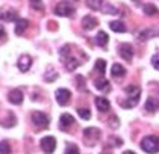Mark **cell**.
<instances>
[{
	"mask_svg": "<svg viewBox=\"0 0 159 154\" xmlns=\"http://www.w3.org/2000/svg\"><path fill=\"white\" fill-rule=\"evenodd\" d=\"M126 94L129 95L126 101H121V106L124 109H130V107H135L138 103H139V98H141V88L139 86H127L126 88Z\"/></svg>",
	"mask_w": 159,
	"mask_h": 154,
	"instance_id": "cell-2",
	"label": "cell"
},
{
	"mask_svg": "<svg viewBox=\"0 0 159 154\" xmlns=\"http://www.w3.org/2000/svg\"><path fill=\"white\" fill-rule=\"evenodd\" d=\"M27 26H29V21H27V20L18 18V20L15 21V33H17V35H21L26 29H27Z\"/></svg>",
	"mask_w": 159,
	"mask_h": 154,
	"instance_id": "cell-19",
	"label": "cell"
},
{
	"mask_svg": "<svg viewBox=\"0 0 159 154\" xmlns=\"http://www.w3.org/2000/svg\"><path fill=\"white\" fill-rule=\"evenodd\" d=\"M96 106L100 112H106V110H109L111 107V103L108 98H105V97H96Z\"/></svg>",
	"mask_w": 159,
	"mask_h": 154,
	"instance_id": "cell-17",
	"label": "cell"
},
{
	"mask_svg": "<svg viewBox=\"0 0 159 154\" xmlns=\"http://www.w3.org/2000/svg\"><path fill=\"white\" fill-rule=\"evenodd\" d=\"M8 98H9V101L12 104H21L23 103V92H21V89H12L9 92V95H8Z\"/></svg>",
	"mask_w": 159,
	"mask_h": 154,
	"instance_id": "cell-14",
	"label": "cell"
},
{
	"mask_svg": "<svg viewBox=\"0 0 159 154\" xmlns=\"http://www.w3.org/2000/svg\"><path fill=\"white\" fill-rule=\"evenodd\" d=\"M152 65H153L156 70H159V55H155V56L152 58Z\"/></svg>",
	"mask_w": 159,
	"mask_h": 154,
	"instance_id": "cell-32",
	"label": "cell"
},
{
	"mask_svg": "<svg viewBox=\"0 0 159 154\" xmlns=\"http://www.w3.org/2000/svg\"><path fill=\"white\" fill-rule=\"evenodd\" d=\"M141 148L148 154L159 153V138H156V136H146L141 141Z\"/></svg>",
	"mask_w": 159,
	"mask_h": 154,
	"instance_id": "cell-4",
	"label": "cell"
},
{
	"mask_svg": "<svg viewBox=\"0 0 159 154\" xmlns=\"http://www.w3.org/2000/svg\"><path fill=\"white\" fill-rule=\"evenodd\" d=\"M30 65H32V58H30V56H27V55L21 56V58L18 59V62H17V67H18V70H20V71H23V73L29 71Z\"/></svg>",
	"mask_w": 159,
	"mask_h": 154,
	"instance_id": "cell-13",
	"label": "cell"
},
{
	"mask_svg": "<svg viewBox=\"0 0 159 154\" xmlns=\"http://www.w3.org/2000/svg\"><path fill=\"white\" fill-rule=\"evenodd\" d=\"M143 11H144V14L148 15V17H153V15H158L159 14V9L155 5H152V3H146V5L143 6Z\"/></svg>",
	"mask_w": 159,
	"mask_h": 154,
	"instance_id": "cell-21",
	"label": "cell"
},
{
	"mask_svg": "<svg viewBox=\"0 0 159 154\" xmlns=\"http://www.w3.org/2000/svg\"><path fill=\"white\" fill-rule=\"evenodd\" d=\"M86 5L93 11H102L105 14H111V15H117L118 14V9L111 6L106 0H86Z\"/></svg>",
	"mask_w": 159,
	"mask_h": 154,
	"instance_id": "cell-3",
	"label": "cell"
},
{
	"mask_svg": "<svg viewBox=\"0 0 159 154\" xmlns=\"http://www.w3.org/2000/svg\"><path fill=\"white\" fill-rule=\"evenodd\" d=\"M70 98H71V92H70L68 89L61 88V89L56 91V101H58L61 106H65V104L70 101Z\"/></svg>",
	"mask_w": 159,
	"mask_h": 154,
	"instance_id": "cell-10",
	"label": "cell"
},
{
	"mask_svg": "<svg viewBox=\"0 0 159 154\" xmlns=\"http://www.w3.org/2000/svg\"><path fill=\"white\" fill-rule=\"evenodd\" d=\"M97 24H98L97 18H94L93 15H86V17H84V20H82V27L85 30H93Z\"/></svg>",
	"mask_w": 159,
	"mask_h": 154,
	"instance_id": "cell-15",
	"label": "cell"
},
{
	"mask_svg": "<svg viewBox=\"0 0 159 154\" xmlns=\"http://www.w3.org/2000/svg\"><path fill=\"white\" fill-rule=\"evenodd\" d=\"M76 82H77V88L82 91V89H85V79L82 77V76H77L76 77Z\"/></svg>",
	"mask_w": 159,
	"mask_h": 154,
	"instance_id": "cell-29",
	"label": "cell"
},
{
	"mask_svg": "<svg viewBox=\"0 0 159 154\" xmlns=\"http://www.w3.org/2000/svg\"><path fill=\"white\" fill-rule=\"evenodd\" d=\"M2 154H11V147H9V142L8 141H2Z\"/></svg>",
	"mask_w": 159,
	"mask_h": 154,
	"instance_id": "cell-27",
	"label": "cell"
},
{
	"mask_svg": "<svg viewBox=\"0 0 159 154\" xmlns=\"http://www.w3.org/2000/svg\"><path fill=\"white\" fill-rule=\"evenodd\" d=\"M64 154H80V153H79V148L76 145H68Z\"/></svg>",
	"mask_w": 159,
	"mask_h": 154,
	"instance_id": "cell-28",
	"label": "cell"
},
{
	"mask_svg": "<svg viewBox=\"0 0 159 154\" xmlns=\"http://www.w3.org/2000/svg\"><path fill=\"white\" fill-rule=\"evenodd\" d=\"M94 85H96V88H97L98 91H103V92H106V91L111 89V85L106 79H97V80L94 82Z\"/></svg>",
	"mask_w": 159,
	"mask_h": 154,
	"instance_id": "cell-20",
	"label": "cell"
},
{
	"mask_svg": "<svg viewBox=\"0 0 159 154\" xmlns=\"http://www.w3.org/2000/svg\"><path fill=\"white\" fill-rule=\"evenodd\" d=\"M155 36H159V30L155 29V27H148V29H144L138 33V39L139 41H147V39H152Z\"/></svg>",
	"mask_w": 159,
	"mask_h": 154,
	"instance_id": "cell-12",
	"label": "cell"
},
{
	"mask_svg": "<svg viewBox=\"0 0 159 154\" xmlns=\"http://www.w3.org/2000/svg\"><path fill=\"white\" fill-rule=\"evenodd\" d=\"M5 39H6V33H5V29L2 27V42H5Z\"/></svg>",
	"mask_w": 159,
	"mask_h": 154,
	"instance_id": "cell-34",
	"label": "cell"
},
{
	"mask_svg": "<svg viewBox=\"0 0 159 154\" xmlns=\"http://www.w3.org/2000/svg\"><path fill=\"white\" fill-rule=\"evenodd\" d=\"M49 74H50V76H46V80H47V82H53V80H55V79L58 77V74L53 71V70H50Z\"/></svg>",
	"mask_w": 159,
	"mask_h": 154,
	"instance_id": "cell-31",
	"label": "cell"
},
{
	"mask_svg": "<svg viewBox=\"0 0 159 154\" xmlns=\"http://www.w3.org/2000/svg\"><path fill=\"white\" fill-rule=\"evenodd\" d=\"M158 109H159V100L158 98H153V97H148L146 101V110L150 112V113H153V112H156Z\"/></svg>",
	"mask_w": 159,
	"mask_h": 154,
	"instance_id": "cell-18",
	"label": "cell"
},
{
	"mask_svg": "<svg viewBox=\"0 0 159 154\" xmlns=\"http://www.w3.org/2000/svg\"><path fill=\"white\" fill-rule=\"evenodd\" d=\"M39 143H41L43 151L47 153V154H52L55 151V148H56V139H55L53 136H46V138H43Z\"/></svg>",
	"mask_w": 159,
	"mask_h": 154,
	"instance_id": "cell-8",
	"label": "cell"
},
{
	"mask_svg": "<svg viewBox=\"0 0 159 154\" xmlns=\"http://www.w3.org/2000/svg\"><path fill=\"white\" fill-rule=\"evenodd\" d=\"M32 6L37 8V9H43V5H41V0H30Z\"/></svg>",
	"mask_w": 159,
	"mask_h": 154,
	"instance_id": "cell-33",
	"label": "cell"
},
{
	"mask_svg": "<svg viewBox=\"0 0 159 154\" xmlns=\"http://www.w3.org/2000/svg\"><path fill=\"white\" fill-rule=\"evenodd\" d=\"M100 134H102V131L98 130V129H96V127L85 129V130H84V141H85L89 147H93V145L100 139Z\"/></svg>",
	"mask_w": 159,
	"mask_h": 154,
	"instance_id": "cell-6",
	"label": "cell"
},
{
	"mask_svg": "<svg viewBox=\"0 0 159 154\" xmlns=\"http://www.w3.org/2000/svg\"><path fill=\"white\" fill-rule=\"evenodd\" d=\"M77 115L82 119L91 118V112H89V109H86V107H79V109H77Z\"/></svg>",
	"mask_w": 159,
	"mask_h": 154,
	"instance_id": "cell-25",
	"label": "cell"
},
{
	"mask_svg": "<svg viewBox=\"0 0 159 154\" xmlns=\"http://www.w3.org/2000/svg\"><path fill=\"white\" fill-rule=\"evenodd\" d=\"M96 70H97L100 74H105V70H106V62L103 59H97L96 62Z\"/></svg>",
	"mask_w": 159,
	"mask_h": 154,
	"instance_id": "cell-26",
	"label": "cell"
},
{
	"mask_svg": "<svg viewBox=\"0 0 159 154\" xmlns=\"http://www.w3.org/2000/svg\"><path fill=\"white\" fill-rule=\"evenodd\" d=\"M118 53H120V56H121L124 60H127V62H130L132 58H134V47L130 46V44H120L118 46Z\"/></svg>",
	"mask_w": 159,
	"mask_h": 154,
	"instance_id": "cell-9",
	"label": "cell"
},
{
	"mask_svg": "<svg viewBox=\"0 0 159 154\" xmlns=\"http://www.w3.org/2000/svg\"><path fill=\"white\" fill-rule=\"evenodd\" d=\"M108 122H109L111 129H117V127H118V122H120V121H118V118H117V117H111Z\"/></svg>",
	"mask_w": 159,
	"mask_h": 154,
	"instance_id": "cell-30",
	"label": "cell"
},
{
	"mask_svg": "<svg viewBox=\"0 0 159 154\" xmlns=\"http://www.w3.org/2000/svg\"><path fill=\"white\" fill-rule=\"evenodd\" d=\"M109 27L114 30V32H120V33H124L126 32V26L121 21H111Z\"/></svg>",
	"mask_w": 159,
	"mask_h": 154,
	"instance_id": "cell-23",
	"label": "cell"
},
{
	"mask_svg": "<svg viewBox=\"0 0 159 154\" xmlns=\"http://www.w3.org/2000/svg\"><path fill=\"white\" fill-rule=\"evenodd\" d=\"M59 56H61L62 62H64V65H65V68H67L68 71H74V70H76L79 65H82V62H84L80 58L73 56V51H71V47H70V46H64V47L59 50Z\"/></svg>",
	"mask_w": 159,
	"mask_h": 154,
	"instance_id": "cell-1",
	"label": "cell"
},
{
	"mask_svg": "<svg viewBox=\"0 0 159 154\" xmlns=\"http://www.w3.org/2000/svg\"><path fill=\"white\" fill-rule=\"evenodd\" d=\"M111 74H112L114 79H123V77L126 76V70H124V67L120 65V64H114L112 68H111Z\"/></svg>",
	"mask_w": 159,
	"mask_h": 154,
	"instance_id": "cell-16",
	"label": "cell"
},
{
	"mask_svg": "<svg viewBox=\"0 0 159 154\" xmlns=\"http://www.w3.org/2000/svg\"><path fill=\"white\" fill-rule=\"evenodd\" d=\"M74 118L70 115V113H64L61 115V118H59V129L61 130H68L70 127H73L74 125Z\"/></svg>",
	"mask_w": 159,
	"mask_h": 154,
	"instance_id": "cell-11",
	"label": "cell"
},
{
	"mask_svg": "<svg viewBox=\"0 0 159 154\" xmlns=\"http://www.w3.org/2000/svg\"><path fill=\"white\" fill-rule=\"evenodd\" d=\"M108 39H109V36L106 35L105 32H98L97 36H96V44H97L98 47H105L106 44H108Z\"/></svg>",
	"mask_w": 159,
	"mask_h": 154,
	"instance_id": "cell-22",
	"label": "cell"
},
{
	"mask_svg": "<svg viewBox=\"0 0 159 154\" xmlns=\"http://www.w3.org/2000/svg\"><path fill=\"white\" fill-rule=\"evenodd\" d=\"M136 2H139V0H136Z\"/></svg>",
	"mask_w": 159,
	"mask_h": 154,
	"instance_id": "cell-36",
	"label": "cell"
},
{
	"mask_svg": "<svg viewBox=\"0 0 159 154\" xmlns=\"http://www.w3.org/2000/svg\"><path fill=\"white\" fill-rule=\"evenodd\" d=\"M32 122L38 129H47L49 127V117L44 115L43 112H34L32 113Z\"/></svg>",
	"mask_w": 159,
	"mask_h": 154,
	"instance_id": "cell-7",
	"label": "cell"
},
{
	"mask_svg": "<svg viewBox=\"0 0 159 154\" xmlns=\"http://www.w3.org/2000/svg\"><path fill=\"white\" fill-rule=\"evenodd\" d=\"M123 154H135V153H134V151H124Z\"/></svg>",
	"mask_w": 159,
	"mask_h": 154,
	"instance_id": "cell-35",
	"label": "cell"
},
{
	"mask_svg": "<svg viewBox=\"0 0 159 154\" xmlns=\"http://www.w3.org/2000/svg\"><path fill=\"white\" fill-rule=\"evenodd\" d=\"M76 9L71 6V3H68L67 0H62L59 2L56 6H55V14L59 15V17H73Z\"/></svg>",
	"mask_w": 159,
	"mask_h": 154,
	"instance_id": "cell-5",
	"label": "cell"
},
{
	"mask_svg": "<svg viewBox=\"0 0 159 154\" xmlns=\"http://www.w3.org/2000/svg\"><path fill=\"white\" fill-rule=\"evenodd\" d=\"M2 20H5V21H17V20H18V15H17L15 11L3 12V14H2Z\"/></svg>",
	"mask_w": 159,
	"mask_h": 154,
	"instance_id": "cell-24",
	"label": "cell"
}]
</instances>
